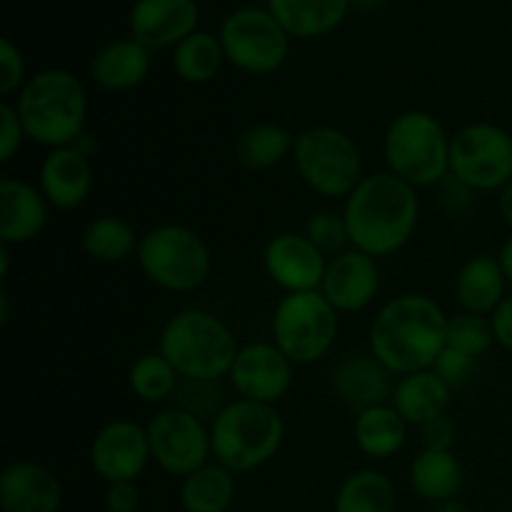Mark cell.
<instances>
[{
    "label": "cell",
    "instance_id": "1",
    "mask_svg": "<svg viewBox=\"0 0 512 512\" xmlns=\"http://www.w3.org/2000/svg\"><path fill=\"white\" fill-rule=\"evenodd\" d=\"M340 213L348 225L350 248L380 260L410 243L420 223V198L413 185L383 170L365 175L343 200Z\"/></svg>",
    "mask_w": 512,
    "mask_h": 512
},
{
    "label": "cell",
    "instance_id": "2",
    "mask_svg": "<svg viewBox=\"0 0 512 512\" xmlns=\"http://www.w3.org/2000/svg\"><path fill=\"white\" fill-rule=\"evenodd\" d=\"M448 345V315L428 295L388 300L368 330V350L393 375L430 370Z\"/></svg>",
    "mask_w": 512,
    "mask_h": 512
},
{
    "label": "cell",
    "instance_id": "3",
    "mask_svg": "<svg viewBox=\"0 0 512 512\" xmlns=\"http://www.w3.org/2000/svg\"><path fill=\"white\" fill-rule=\"evenodd\" d=\"M13 105L30 143L53 150L75 145L85 135L88 90L70 70L45 68L33 73Z\"/></svg>",
    "mask_w": 512,
    "mask_h": 512
},
{
    "label": "cell",
    "instance_id": "4",
    "mask_svg": "<svg viewBox=\"0 0 512 512\" xmlns=\"http://www.w3.org/2000/svg\"><path fill=\"white\" fill-rule=\"evenodd\" d=\"M285 443V420L278 405L228 400L210 420L213 460L230 473L245 475L268 465Z\"/></svg>",
    "mask_w": 512,
    "mask_h": 512
},
{
    "label": "cell",
    "instance_id": "5",
    "mask_svg": "<svg viewBox=\"0 0 512 512\" xmlns=\"http://www.w3.org/2000/svg\"><path fill=\"white\" fill-rule=\"evenodd\" d=\"M158 350L185 380L228 378L240 345L223 318L203 308H185L160 330Z\"/></svg>",
    "mask_w": 512,
    "mask_h": 512
},
{
    "label": "cell",
    "instance_id": "6",
    "mask_svg": "<svg viewBox=\"0 0 512 512\" xmlns=\"http://www.w3.org/2000/svg\"><path fill=\"white\" fill-rule=\"evenodd\" d=\"M388 173L415 190L438 188L450 175V135L428 110H405L383 138Z\"/></svg>",
    "mask_w": 512,
    "mask_h": 512
},
{
    "label": "cell",
    "instance_id": "7",
    "mask_svg": "<svg viewBox=\"0 0 512 512\" xmlns=\"http://www.w3.org/2000/svg\"><path fill=\"white\" fill-rule=\"evenodd\" d=\"M135 258L145 278L168 293H193L203 288L213 270V255L205 240L178 223L145 230Z\"/></svg>",
    "mask_w": 512,
    "mask_h": 512
},
{
    "label": "cell",
    "instance_id": "8",
    "mask_svg": "<svg viewBox=\"0 0 512 512\" xmlns=\"http://www.w3.org/2000/svg\"><path fill=\"white\" fill-rule=\"evenodd\" d=\"M293 165L315 195L345 200L365 178L358 143L335 125H313L295 135Z\"/></svg>",
    "mask_w": 512,
    "mask_h": 512
},
{
    "label": "cell",
    "instance_id": "9",
    "mask_svg": "<svg viewBox=\"0 0 512 512\" xmlns=\"http://www.w3.org/2000/svg\"><path fill=\"white\" fill-rule=\"evenodd\" d=\"M340 330V313L320 290L288 293L275 305L273 343L293 365H313L330 353Z\"/></svg>",
    "mask_w": 512,
    "mask_h": 512
},
{
    "label": "cell",
    "instance_id": "10",
    "mask_svg": "<svg viewBox=\"0 0 512 512\" xmlns=\"http://www.w3.org/2000/svg\"><path fill=\"white\" fill-rule=\"evenodd\" d=\"M225 60L245 75H270L290 53V35L263 8H238L223 20L218 33Z\"/></svg>",
    "mask_w": 512,
    "mask_h": 512
},
{
    "label": "cell",
    "instance_id": "11",
    "mask_svg": "<svg viewBox=\"0 0 512 512\" xmlns=\"http://www.w3.org/2000/svg\"><path fill=\"white\" fill-rule=\"evenodd\" d=\"M450 175L475 193H495L512 180V135L495 123H470L450 135Z\"/></svg>",
    "mask_w": 512,
    "mask_h": 512
},
{
    "label": "cell",
    "instance_id": "12",
    "mask_svg": "<svg viewBox=\"0 0 512 512\" xmlns=\"http://www.w3.org/2000/svg\"><path fill=\"white\" fill-rule=\"evenodd\" d=\"M150 443V458L163 473L173 478H188L190 473L208 465L213 458L210 425L180 408H165L145 425Z\"/></svg>",
    "mask_w": 512,
    "mask_h": 512
},
{
    "label": "cell",
    "instance_id": "13",
    "mask_svg": "<svg viewBox=\"0 0 512 512\" xmlns=\"http://www.w3.org/2000/svg\"><path fill=\"white\" fill-rule=\"evenodd\" d=\"M90 468L105 485L138 483L153 458L145 425L130 418L105 423L90 443Z\"/></svg>",
    "mask_w": 512,
    "mask_h": 512
},
{
    "label": "cell",
    "instance_id": "14",
    "mask_svg": "<svg viewBox=\"0 0 512 512\" xmlns=\"http://www.w3.org/2000/svg\"><path fill=\"white\" fill-rule=\"evenodd\" d=\"M293 368V360L273 340H258L240 345L228 380L238 398L278 405L293 385Z\"/></svg>",
    "mask_w": 512,
    "mask_h": 512
},
{
    "label": "cell",
    "instance_id": "15",
    "mask_svg": "<svg viewBox=\"0 0 512 512\" xmlns=\"http://www.w3.org/2000/svg\"><path fill=\"white\" fill-rule=\"evenodd\" d=\"M328 260L305 233H278L263 248L265 273L285 295L320 290Z\"/></svg>",
    "mask_w": 512,
    "mask_h": 512
},
{
    "label": "cell",
    "instance_id": "16",
    "mask_svg": "<svg viewBox=\"0 0 512 512\" xmlns=\"http://www.w3.org/2000/svg\"><path fill=\"white\" fill-rule=\"evenodd\" d=\"M380 263L363 250L348 248L328 260L320 293L340 315L370 308L380 293Z\"/></svg>",
    "mask_w": 512,
    "mask_h": 512
},
{
    "label": "cell",
    "instance_id": "17",
    "mask_svg": "<svg viewBox=\"0 0 512 512\" xmlns=\"http://www.w3.org/2000/svg\"><path fill=\"white\" fill-rule=\"evenodd\" d=\"M200 8L195 0H135L130 8V38L148 50L175 48L198 30Z\"/></svg>",
    "mask_w": 512,
    "mask_h": 512
},
{
    "label": "cell",
    "instance_id": "18",
    "mask_svg": "<svg viewBox=\"0 0 512 512\" xmlns=\"http://www.w3.org/2000/svg\"><path fill=\"white\" fill-rule=\"evenodd\" d=\"M38 188L50 208L75 210L93 190V165L78 145L48 150L38 168Z\"/></svg>",
    "mask_w": 512,
    "mask_h": 512
},
{
    "label": "cell",
    "instance_id": "19",
    "mask_svg": "<svg viewBox=\"0 0 512 512\" xmlns=\"http://www.w3.org/2000/svg\"><path fill=\"white\" fill-rule=\"evenodd\" d=\"M0 508L3 512H60L63 483L35 460H13L0 473Z\"/></svg>",
    "mask_w": 512,
    "mask_h": 512
},
{
    "label": "cell",
    "instance_id": "20",
    "mask_svg": "<svg viewBox=\"0 0 512 512\" xmlns=\"http://www.w3.org/2000/svg\"><path fill=\"white\" fill-rule=\"evenodd\" d=\"M390 370L373 353H348L338 360L330 373L333 393L355 413L373 405L390 403L395 385L390 383Z\"/></svg>",
    "mask_w": 512,
    "mask_h": 512
},
{
    "label": "cell",
    "instance_id": "21",
    "mask_svg": "<svg viewBox=\"0 0 512 512\" xmlns=\"http://www.w3.org/2000/svg\"><path fill=\"white\" fill-rule=\"evenodd\" d=\"M50 205L38 185L20 178H3L0 183V243L25 245L40 238L48 225Z\"/></svg>",
    "mask_w": 512,
    "mask_h": 512
},
{
    "label": "cell",
    "instance_id": "22",
    "mask_svg": "<svg viewBox=\"0 0 512 512\" xmlns=\"http://www.w3.org/2000/svg\"><path fill=\"white\" fill-rule=\"evenodd\" d=\"M150 50L133 38L100 45L90 58V80L108 93H125L143 85L150 75Z\"/></svg>",
    "mask_w": 512,
    "mask_h": 512
},
{
    "label": "cell",
    "instance_id": "23",
    "mask_svg": "<svg viewBox=\"0 0 512 512\" xmlns=\"http://www.w3.org/2000/svg\"><path fill=\"white\" fill-rule=\"evenodd\" d=\"M508 285L510 283L505 278V270L498 258H493V255H475L458 270L455 298H458L463 313L490 318L505 300V295H508L505 293Z\"/></svg>",
    "mask_w": 512,
    "mask_h": 512
},
{
    "label": "cell",
    "instance_id": "24",
    "mask_svg": "<svg viewBox=\"0 0 512 512\" xmlns=\"http://www.w3.org/2000/svg\"><path fill=\"white\" fill-rule=\"evenodd\" d=\"M450 393H453V388L443 383L438 373L420 370V373L403 375L395 383L390 405L398 410L405 423L413 425V428H423L428 420L448 413Z\"/></svg>",
    "mask_w": 512,
    "mask_h": 512
},
{
    "label": "cell",
    "instance_id": "25",
    "mask_svg": "<svg viewBox=\"0 0 512 512\" xmlns=\"http://www.w3.org/2000/svg\"><path fill=\"white\" fill-rule=\"evenodd\" d=\"M268 10L290 38L313 40L343 25L350 0H268Z\"/></svg>",
    "mask_w": 512,
    "mask_h": 512
},
{
    "label": "cell",
    "instance_id": "26",
    "mask_svg": "<svg viewBox=\"0 0 512 512\" xmlns=\"http://www.w3.org/2000/svg\"><path fill=\"white\" fill-rule=\"evenodd\" d=\"M410 488L425 503H448L463 490L465 473L453 450H420L408 470Z\"/></svg>",
    "mask_w": 512,
    "mask_h": 512
},
{
    "label": "cell",
    "instance_id": "27",
    "mask_svg": "<svg viewBox=\"0 0 512 512\" xmlns=\"http://www.w3.org/2000/svg\"><path fill=\"white\" fill-rule=\"evenodd\" d=\"M353 438L363 455L375 460H388L403 450L405 438H408V423L400 418L393 405L380 403L355 413Z\"/></svg>",
    "mask_w": 512,
    "mask_h": 512
},
{
    "label": "cell",
    "instance_id": "28",
    "mask_svg": "<svg viewBox=\"0 0 512 512\" xmlns=\"http://www.w3.org/2000/svg\"><path fill=\"white\" fill-rule=\"evenodd\" d=\"M238 475L218 463H208L180 480V508L185 512H228L238 493Z\"/></svg>",
    "mask_w": 512,
    "mask_h": 512
},
{
    "label": "cell",
    "instance_id": "29",
    "mask_svg": "<svg viewBox=\"0 0 512 512\" xmlns=\"http://www.w3.org/2000/svg\"><path fill=\"white\" fill-rule=\"evenodd\" d=\"M295 135L280 123H255L240 133L235 143V158L243 168L263 173V170L275 168L285 158H293Z\"/></svg>",
    "mask_w": 512,
    "mask_h": 512
},
{
    "label": "cell",
    "instance_id": "30",
    "mask_svg": "<svg viewBox=\"0 0 512 512\" xmlns=\"http://www.w3.org/2000/svg\"><path fill=\"white\" fill-rule=\"evenodd\" d=\"M398 495L393 480L373 468L350 473L335 493V512H395Z\"/></svg>",
    "mask_w": 512,
    "mask_h": 512
},
{
    "label": "cell",
    "instance_id": "31",
    "mask_svg": "<svg viewBox=\"0 0 512 512\" xmlns=\"http://www.w3.org/2000/svg\"><path fill=\"white\" fill-rule=\"evenodd\" d=\"M170 63L183 83L205 85L218 78L228 60H225V50L218 35L208 33V30H195L183 43L175 45Z\"/></svg>",
    "mask_w": 512,
    "mask_h": 512
},
{
    "label": "cell",
    "instance_id": "32",
    "mask_svg": "<svg viewBox=\"0 0 512 512\" xmlns=\"http://www.w3.org/2000/svg\"><path fill=\"white\" fill-rule=\"evenodd\" d=\"M138 243L140 235L133 225L118 215H100L90 220L80 238L85 255L95 263H123L125 258L138 253Z\"/></svg>",
    "mask_w": 512,
    "mask_h": 512
},
{
    "label": "cell",
    "instance_id": "33",
    "mask_svg": "<svg viewBox=\"0 0 512 512\" xmlns=\"http://www.w3.org/2000/svg\"><path fill=\"white\" fill-rule=\"evenodd\" d=\"M180 380L183 378L178 375V370L170 365V360L160 350L140 355L128 370L130 393L138 400H143V403L173 400L175 393H178Z\"/></svg>",
    "mask_w": 512,
    "mask_h": 512
},
{
    "label": "cell",
    "instance_id": "34",
    "mask_svg": "<svg viewBox=\"0 0 512 512\" xmlns=\"http://www.w3.org/2000/svg\"><path fill=\"white\" fill-rule=\"evenodd\" d=\"M448 345L480 360L495 345L493 323L485 315L460 310L458 315L448 318Z\"/></svg>",
    "mask_w": 512,
    "mask_h": 512
},
{
    "label": "cell",
    "instance_id": "35",
    "mask_svg": "<svg viewBox=\"0 0 512 512\" xmlns=\"http://www.w3.org/2000/svg\"><path fill=\"white\" fill-rule=\"evenodd\" d=\"M303 233L328 258H335V255L345 253L350 248L348 225H345L343 213H338V210H318V213H313L308 218V223H305Z\"/></svg>",
    "mask_w": 512,
    "mask_h": 512
},
{
    "label": "cell",
    "instance_id": "36",
    "mask_svg": "<svg viewBox=\"0 0 512 512\" xmlns=\"http://www.w3.org/2000/svg\"><path fill=\"white\" fill-rule=\"evenodd\" d=\"M430 370L438 373L443 378V383H448L450 388H460V385H468L473 380V375L478 373V358L445 345V350L438 355V360H435V365Z\"/></svg>",
    "mask_w": 512,
    "mask_h": 512
},
{
    "label": "cell",
    "instance_id": "37",
    "mask_svg": "<svg viewBox=\"0 0 512 512\" xmlns=\"http://www.w3.org/2000/svg\"><path fill=\"white\" fill-rule=\"evenodd\" d=\"M25 58L23 50L10 38L0 40V95L10 98L18 95L25 85Z\"/></svg>",
    "mask_w": 512,
    "mask_h": 512
},
{
    "label": "cell",
    "instance_id": "38",
    "mask_svg": "<svg viewBox=\"0 0 512 512\" xmlns=\"http://www.w3.org/2000/svg\"><path fill=\"white\" fill-rule=\"evenodd\" d=\"M25 140H28V135L20 123L18 110L13 103H3L0 105V160L10 163L20 153Z\"/></svg>",
    "mask_w": 512,
    "mask_h": 512
},
{
    "label": "cell",
    "instance_id": "39",
    "mask_svg": "<svg viewBox=\"0 0 512 512\" xmlns=\"http://www.w3.org/2000/svg\"><path fill=\"white\" fill-rule=\"evenodd\" d=\"M420 430V440H423V450H453L455 445V423L448 418V413L440 418L428 420Z\"/></svg>",
    "mask_w": 512,
    "mask_h": 512
},
{
    "label": "cell",
    "instance_id": "40",
    "mask_svg": "<svg viewBox=\"0 0 512 512\" xmlns=\"http://www.w3.org/2000/svg\"><path fill=\"white\" fill-rule=\"evenodd\" d=\"M473 195L475 190L468 188L465 183H460L453 175H448V178L438 185V203L453 215H463L465 210L473 205Z\"/></svg>",
    "mask_w": 512,
    "mask_h": 512
},
{
    "label": "cell",
    "instance_id": "41",
    "mask_svg": "<svg viewBox=\"0 0 512 512\" xmlns=\"http://www.w3.org/2000/svg\"><path fill=\"white\" fill-rule=\"evenodd\" d=\"M105 508L108 512H138L140 488L138 483H113L105 488Z\"/></svg>",
    "mask_w": 512,
    "mask_h": 512
},
{
    "label": "cell",
    "instance_id": "42",
    "mask_svg": "<svg viewBox=\"0 0 512 512\" xmlns=\"http://www.w3.org/2000/svg\"><path fill=\"white\" fill-rule=\"evenodd\" d=\"M490 323H493L495 343L512 353V293L505 295V300L498 305V310L490 315Z\"/></svg>",
    "mask_w": 512,
    "mask_h": 512
},
{
    "label": "cell",
    "instance_id": "43",
    "mask_svg": "<svg viewBox=\"0 0 512 512\" xmlns=\"http://www.w3.org/2000/svg\"><path fill=\"white\" fill-rule=\"evenodd\" d=\"M498 210L503 223L512 230V180L498 193Z\"/></svg>",
    "mask_w": 512,
    "mask_h": 512
},
{
    "label": "cell",
    "instance_id": "44",
    "mask_svg": "<svg viewBox=\"0 0 512 512\" xmlns=\"http://www.w3.org/2000/svg\"><path fill=\"white\" fill-rule=\"evenodd\" d=\"M498 260H500V265H503V270H505V278H508V283L512 285V235L508 240H505L503 248H500Z\"/></svg>",
    "mask_w": 512,
    "mask_h": 512
},
{
    "label": "cell",
    "instance_id": "45",
    "mask_svg": "<svg viewBox=\"0 0 512 512\" xmlns=\"http://www.w3.org/2000/svg\"><path fill=\"white\" fill-rule=\"evenodd\" d=\"M430 512H470V510L465 508L463 503H458V500H448V503L435 505V508L430 510Z\"/></svg>",
    "mask_w": 512,
    "mask_h": 512
},
{
    "label": "cell",
    "instance_id": "46",
    "mask_svg": "<svg viewBox=\"0 0 512 512\" xmlns=\"http://www.w3.org/2000/svg\"><path fill=\"white\" fill-rule=\"evenodd\" d=\"M385 0H350V8H360V10H375L380 8Z\"/></svg>",
    "mask_w": 512,
    "mask_h": 512
}]
</instances>
